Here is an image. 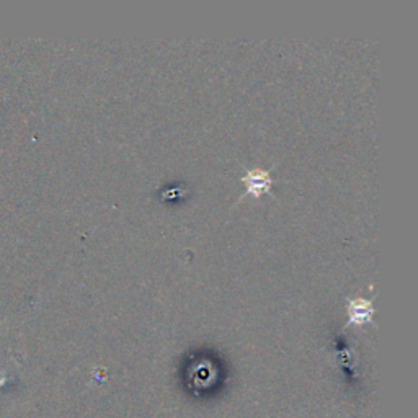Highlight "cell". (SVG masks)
<instances>
[{
  "instance_id": "2",
  "label": "cell",
  "mask_w": 418,
  "mask_h": 418,
  "mask_svg": "<svg viewBox=\"0 0 418 418\" xmlns=\"http://www.w3.org/2000/svg\"><path fill=\"white\" fill-rule=\"evenodd\" d=\"M348 326L357 323L362 326L364 322H369L373 317V302L368 299H352L348 302Z\"/></svg>"
},
{
  "instance_id": "1",
  "label": "cell",
  "mask_w": 418,
  "mask_h": 418,
  "mask_svg": "<svg viewBox=\"0 0 418 418\" xmlns=\"http://www.w3.org/2000/svg\"><path fill=\"white\" fill-rule=\"evenodd\" d=\"M242 183L245 185V193L242 195H252L258 198L263 193H270L271 186H273V177H271V170H247L242 177Z\"/></svg>"
}]
</instances>
